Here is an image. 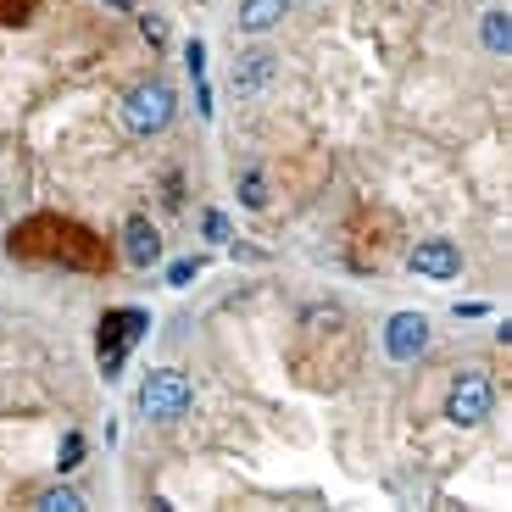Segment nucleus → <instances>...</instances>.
Returning <instances> with one entry per match:
<instances>
[{"label": "nucleus", "instance_id": "f257e3e1", "mask_svg": "<svg viewBox=\"0 0 512 512\" xmlns=\"http://www.w3.org/2000/svg\"><path fill=\"white\" fill-rule=\"evenodd\" d=\"M151 329V312H140V307H112L101 318V334H95V351H101V373H106V384L123 373V362H128V351H134V340Z\"/></svg>", "mask_w": 512, "mask_h": 512}, {"label": "nucleus", "instance_id": "f03ea898", "mask_svg": "<svg viewBox=\"0 0 512 512\" xmlns=\"http://www.w3.org/2000/svg\"><path fill=\"white\" fill-rule=\"evenodd\" d=\"M173 112H179V95H173L167 78H145V84H134V90L123 95V123L134 128V134H162V128L173 123Z\"/></svg>", "mask_w": 512, "mask_h": 512}, {"label": "nucleus", "instance_id": "7ed1b4c3", "mask_svg": "<svg viewBox=\"0 0 512 512\" xmlns=\"http://www.w3.org/2000/svg\"><path fill=\"white\" fill-rule=\"evenodd\" d=\"M140 412L145 418H156V423H173V418H184L190 412V401H195V390H190V379H184L179 368H156V373H145V384H140Z\"/></svg>", "mask_w": 512, "mask_h": 512}, {"label": "nucleus", "instance_id": "20e7f679", "mask_svg": "<svg viewBox=\"0 0 512 512\" xmlns=\"http://www.w3.org/2000/svg\"><path fill=\"white\" fill-rule=\"evenodd\" d=\"M490 407H496V384L485 379V373H457L446 390V418L457 423V429H479V423L490 418Z\"/></svg>", "mask_w": 512, "mask_h": 512}, {"label": "nucleus", "instance_id": "39448f33", "mask_svg": "<svg viewBox=\"0 0 512 512\" xmlns=\"http://www.w3.org/2000/svg\"><path fill=\"white\" fill-rule=\"evenodd\" d=\"M45 256H51V262H62V268H84V273H95V268L106 262L101 240H95L90 229H78V223H62V218H51Z\"/></svg>", "mask_w": 512, "mask_h": 512}, {"label": "nucleus", "instance_id": "423d86ee", "mask_svg": "<svg viewBox=\"0 0 512 512\" xmlns=\"http://www.w3.org/2000/svg\"><path fill=\"white\" fill-rule=\"evenodd\" d=\"M429 351V318L423 312H396L384 323V357L390 362H418Z\"/></svg>", "mask_w": 512, "mask_h": 512}, {"label": "nucleus", "instance_id": "0eeeda50", "mask_svg": "<svg viewBox=\"0 0 512 512\" xmlns=\"http://www.w3.org/2000/svg\"><path fill=\"white\" fill-rule=\"evenodd\" d=\"M407 268L418 273V279H435V284H451L462 273V251L457 240H418L407 256Z\"/></svg>", "mask_w": 512, "mask_h": 512}, {"label": "nucleus", "instance_id": "6e6552de", "mask_svg": "<svg viewBox=\"0 0 512 512\" xmlns=\"http://www.w3.org/2000/svg\"><path fill=\"white\" fill-rule=\"evenodd\" d=\"M123 256H128V268H156L162 262V229L145 212H134L123 223Z\"/></svg>", "mask_w": 512, "mask_h": 512}, {"label": "nucleus", "instance_id": "1a4fd4ad", "mask_svg": "<svg viewBox=\"0 0 512 512\" xmlns=\"http://www.w3.org/2000/svg\"><path fill=\"white\" fill-rule=\"evenodd\" d=\"M273 84V56L268 51H245L240 62H234V95H256Z\"/></svg>", "mask_w": 512, "mask_h": 512}, {"label": "nucleus", "instance_id": "9d476101", "mask_svg": "<svg viewBox=\"0 0 512 512\" xmlns=\"http://www.w3.org/2000/svg\"><path fill=\"white\" fill-rule=\"evenodd\" d=\"M284 6H290V0H240V17H234V23H240V34H268L284 17Z\"/></svg>", "mask_w": 512, "mask_h": 512}, {"label": "nucleus", "instance_id": "9b49d317", "mask_svg": "<svg viewBox=\"0 0 512 512\" xmlns=\"http://www.w3.org/2000/svg\"><path fill=\"white\" fill-rule=\"evenodd\" d=\"M34 507H39V512H78V507H84V496H78L73 485H45V490L34 496Z\"/></svg>", "mask_w": 512, "mask_h": 512}, {"label": "nucleus", "instance_id": "f8f14e48", "mask_svg": "<svg viewBox=\"0 0 512 512\" xmlns=\"http://www.w3.org/2000/svg\"><path fill=\"white\" fill-rule=\"evenodd\" d=\"M485 51H490V56H507V51H512V23H507V12H485Z\"/></svg>", "mask_w": 512, "mask_h": 512}, {"label": "nucleus", "instance_id": "ddd939ff", "mask_svg": "<svg viewBox=\"0 0 512 512\" xmlns=\"http://www.w3.org/2000/svg\"><path fill=\"white\" fill-rule=\"evenodd\" d=\"M234 190H240V201L251 206V212H262V206H268V179H262L256 167H245L240 179H234Z\"/></svg>", "mask_w": 512, "mask_h": 512}, {"label": "nucleus", "instance_id": "4468645a", "mask_svg": "<svg viewBox=\"0 0 512 512\" xmlns=\"http://www.w3.org/2000/svg\"><path fill=\"white\" fill-rule=\"evenodd\" d=\"M78 462H84V435H67L62 451H56V474H73Z\"/></svg>", "mask_w": 512, "mask_h": 512}, {"label": "nucleus", "instance_id": "2eb2a0df", "mask_svg": "<svg viewBox=\"0 0 512 512\" xmlns=\"http://www.w3.org/2000/svg\"><path fill=\"white\" fill-rule=\"evenodd\" d=\"M184 67H190L195 84H206V45H201V39H190V45H184Z\"/></svg>", "mask_w": 512, "mask_h": 512}, {"label": "nucleus", "instance_id": "dca6fc26", "mask_svg": "<svg viewBox=\"0 0 512 512\" xmlns=\"http://www.w3.org/2000/svg\"><path fill=\"white\" fill-rule=\"evenodd\" d=\"M201 234H206V240H229V218H223L218 206H206V212H201Z\"/></svg>", "mask_w": 512, "mask_h": 512}, {"label": "nucleus", "instance_id": "f3484780", "mask_svg": "<svg viewBox=\"0 0 512 512\" xmlns=\"http://www.w3.org/2000/svg\"><path fill=\"white\" fill-rule=\"evenodd\" d=\"M195 273H201V262H195V256H184V262H173V268H167V284H179V290H184Z\"/></svg>", "mask_w": 512, "mask_h": 512}, {"label": "nucleus", "instance_id": "a211bd4d", "mask_svg": "<svg viewBox=\"0 0 512 512\" xmlns=\"http://www.w3.org/2000/svg\"><path fill=\"white\" fill-rule=\"evenodd\" d=\"M140 34L151 39L156 51H162V45H167V23H162V17H156V12H151V17H140Z\"/></svg>", "mask_w": 512, "mask_h": 512}, {"label": "nucleus", "instance_id": "6ab92c4d", "mask_svg": "<svg viewBox=\"0 0 512 512\" xmlns=\"http://www.w3.org/2000/svg\"><path fill=\"white\" fill-rule=\"evenodd\" d=\"M28 6L34 0H0V23H28Z\"/></svg>", "mask_w": 512, "mask_h": 512}, {"label": "nucleus", "instance_id": "aec40b11", "mask_svg": "<svg viewBox=\"0 0 512 512\" xmlns=\"http://www.w3.org/2000/svg\"><path fill=\"white\" fill-rule=\"evenodd\" d=\"M485 301H457V318H485Z\"/></svg>", "mask_w": 512, "mask_h": 512}, {"label": "nucleus", "instance_id": "412c9836", "mask_svg": "<svg viewBox=\"0 0 512 512\" xmlns=\"http://www.w3.org/2000/svg\"><path fill=\"white\" fill-rule=\"evenodd\" d=\"M101 6H112V12H134V0H101Z\"/></svg>", "mask_w": 512, "mask_h": 512}]
</instances>
